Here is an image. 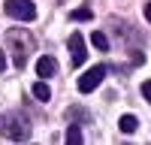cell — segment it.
I'll list each match as a JSON object with an SVG mask.
<instances>
[{
    "label": "cell",
    "instance_id": "cell-1",
    "mask_svg": "<svg viewBox=\"0 0 151 145\" xmlns=\"http://www.w3.org/2000/svg\"><path fill=\"white\" fill-rule=\"evenodd\" d=\"M0 130H3V139H9V142H27L30 139V121L24 112L0 115Z\"/></svg>",
    "mask_w": 151,
    "mask_h": 145
},
{
    "label": "cell",
    "instance_id": "cell-2",
    "mask_svg": "<svg viewBox=\"0 0 151 145\" xmlns=\"http://www.w3.org/2000/svg\"><path fill=\"white\" fill-rule=\"evenodd\" d=\"M6 42H9V48H12V64H15V67H24V64H27V57H30V52H33V36H30L27 30L15 27V30L6 33Z\"/></svg>",
    "mask_w": 151,
    "mask_h": 145
},
{
    "label": "cell",
    "instance_id": "cell-3",
    "mask_svg": "<svg viewBox=\"0 0 151 145\" xmlns=\"http://www.w3.org/2000/svg\"><path fill=\"white\" fill-rule=\"evenodd\" d=\"M3 9H6V15L18 18V21H33L36 18V6L30 3V0H6Z\"/></svg>",
    "mask_w": 151,
    "mask_h": 145
},
{
    "label": "cell",
    "instance_id": "cell-4",
    "mask_svg": "<svg viewBox=\"0 0 151 145\" xmlns=\"http://www.w3.org/2000/svg\"><path fill=\"white\" fill-rule=\"evenodd\" d=\"M106 64H100V67H91V70H85L82 72V79H79V91L82 94H88V91H94V88H100V82L106 79Z\"/></svg>",
    "mask_w": 151,
    "mask_h": 145
},
{
    "label": "cell",
    "instance_id": "cell-5",
    "mask_svg": "<svg viewBox=\"0 0 151 145\" xmlns=\"http://www.w3.org/2000/svg\"><path fill=\"white\" fill-rule=\"evenodd\" d=\"M67 45H70V55H73V67H82V64H85V57H88V48H85V39H82L79 33H73Z\"/></svg>",
    "mask_w": 151,
    "mask_h": 145
},
{
    "label": "cell",
    "instance_id": "cell-6",
    "mask_svg": "<svg viewBox=\"0 0 151 145\" xmlns=\"http://www.w3.org/2000/svg\"><path fill=\"white\" fill-rule=\"evenodd\" d=\"M58 72V64H55V57H36V76L40 79H48V76H55Z\"/></svg>",
    "mask_w": 151,
    "mask_h": 145
},
{
    "label": "cell",
    "instance_id": "cell-7",
    "mask_svg": "<svg viewBox=\"0 0 151 145\" xmlns=\"http://www.w3.org/2000/svg\"><path fill=\"white\" fill-rule=\"evenodd\" d=\"M33 97H36L40 103H48V100H52V88H48L45 82H36V85H33Z\"/></svg>",
    "mask_w": 151,
    "mask_h": 145
},
{
    "label": "cell",
    "instance_id": "cell-8",
    "mask_svg": "<svg viewBox=\"0 0 151 145\" xmlns=\"http://www.w3.org/2000/svg\"><path fill=\"white\" fill-rule=\"evenodd\" d=\"M118 127H121V133H133L136 127H139V121H136V115H124L118 121Z\"/></svg>",
    "mask_w": 151,
    "mask_h": 145
},
{
    "label": "cell",
    "instance_id": "cell-9",
    "mask_svg": "<svg viewBox=\"0 0 151 145\" xmlns=\"http://www.w3.org/2000/svg\"><path fill=\"white\" fill-rule=\"evenodd\" d=\"M91 42H94L97 52H109V36H106V33H100V30H97V33L91 36Z\"/></svg>",
    "mask_w": 151,
    "mask_h": 145
},
{
    "label": "cell",
    "instance_id": "cell-10",
    "mask_svg": "<svg viewBox=\"0 0 151 145\" xmlns=\"http://www.w3.org/2000/svg\"><path fill=\"white\" fill-rule=\"evenodd\" d=\"M67 142H70V145H79V142H82V130H79V124H73V127L67 130Z\"/></svg>",
    "mask_w": 151,
    "mask_h": 145
},
{
    "label": "cell",
    "instance_id": "cell-11",
    "mask_svg": "<svg viewBox=\"0 0 151 145\" xmlns=\"http://www.w3.org/2000/svg\"><path fill=\"white\" fill-rule=\"evenodd\" d=\"M70 18H73V21H88V18H91V12H88V9H76Z\"/></svg>",
    "mask_w": 151,
    "mask_h": 145
},
{
    "label": "cell",
    "instance_id": "cell-12",
    "mask_svg": "<svg viewBox=\"0 0 151 145\" xmlns=\"http://www.w3.org/2000/svg\"><path fill=\"white\" fill-rule=\"evenodd\" d=\"M142 97L151 103V82H145V85H142Z\"/></svg>",
    "mask_w": 151,
    "mask_h": 145
},
{
    "label": "cell",
    "instance_id": "cell-13",
    "mask_svg": "<svg viewBox=\"0 0 151 145\" xmlns=\"http://www.w3.org/2000/svg\"><path fill=\"white\" fill-rule=\"evenodd\" d=\"M3 70H6V55L0 52V72H3Z\"/></svg>",
    "mask_w": 151,
    "mask_h": 145
},
{
    "label": "cell",
    "instance_id": "cell-14",
    "mask_svg": "<svg viewBox=\"0 0 151 145\" xmlns=\"http://www.w3.org/2000/svg\"><path fill=\"white\" fill-rule=\"evenodd\" d=\"M145 18L151 21V0H148V3H145Z\"/></svg>",
    "mask_w": 151,
    "mask_h": 145
}]
</instances>
